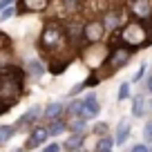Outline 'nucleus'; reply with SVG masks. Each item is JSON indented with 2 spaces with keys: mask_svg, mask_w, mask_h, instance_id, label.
<instances>
[{
  "mask_svg": "<svg viewBox=\"0 0 152 152\" xmlns=\"http://www.w3.org/2000/svg\"><path fill=\"white\" fill-rule=\"evenodd\" d=\"M14 137V125H0V145Z\"/></svg>",
  "mask_w": 152,
  "mask_h": 152,
  "instance_id": "obj_15",
  "label": "nucleus"
},
{
  "mask_svg": "<svg viewBox=\"0 0 152 152\" xmlns=\"http://www.w3.org/2000/svg\"><path fill=\"white\" fill-rule=\"evenodd\" d=\"M67 112H69L74 119H76V116H78V119H83V101H74V103L67 107Z\"/></svg>",
  "mask_w": 152,
  "mask_h": 152,
  "instance_id": "obj_16",
  "label": "nucleus"
},
{
  "mask_svg": "<svg viewBox=\"0 0 152 152\" xmlns=\"http://www.w3.org/2000/svg\"><path fill=\"white\" fill-rule=\"evenodd\" d=\"M150 152H152V148H150Z\"/></svg>",
  "mask_w": 152,
  "mask_h": 152,
  "instance_id": "obj_32",
  "label": "nucleus"
},
{
  "mask_svg": "<svg viewBox=\"0 0 152 152\" xmlns=\"http://www.w3.org/2000/svg\"><path fill=\"white\" fill-rule=\"evenodd\" d=\"M128 61H130V52L125 47H119V49H114V54L110 56V67H112V69H119V67H123Z\"/></svg>",
  "mask_w": 152,
  "mask_h": 152,
  "instance_id": "obj_7",
  "label": "nucleus"
},
{
  "mask_svg": "<svg viewBox=\"0 0 152 152\" xmlns=\"http://www.w3.org/2000/svg\"><path fill=\"white\" fill-rule=\"evenodd\" d=\"M11 5H14V0H0V11L7 9V7H11Z\"/></svg>",
  "mask_w": 152,
  "mask_h": 152,
  "instance_id": "obj_29",
  "label": "nucleus"
},
{
  "mask_svg": "<svg viewBox=\"0 0 152 152\" xmlns=\"http://www.w3.org/2000/svg\"><path fill=\"white\" fill-rule=\"evenodd\" d=\"M47 7V0H23L20 9L23 11H43Z\"/></svg>",
  "mask_w": 152,
  "mask_h": 152,
  "instance_id": "obj_9",
  "label": "nucleus"
},
{
  "mask_svg": "<svg viewBox=\"0 0 152 152\" xmlns=\"http://www.w3.org/2000/svg\"><path fill=\"white\" fill-rule=\"evenodd\" d=\"M130 152H150V150H148V145H143V143H137V145H132Z\"/></svg>",
  "mask_w": 152,
  "mask_h": 152,
  "instance_id": "obj_26",
  "label": "nucleus"
},
{
  "mask_svg": "<svg viewBox=\"0 0 152 152\" xmlns=\"http://www.w3.org/2000/svg\"><path fill=\"white\" fill-rule=\"evenodd\" d=\"M67 128L72 130V132H76V134H81L83 132V128H85V119H74Z\"/></svg>",
  "mask_w": 152,
  "mask_h": 152,
  "instance_id": "obj_18",
  "label": "nucleus"
},
{
  "mask_svg": "<svg viewBox=\"0 0 152 152\" xmlns=\"http://www.w3.org/2000/svg\"><path fill=\"white\" fill-rule=\"evenodd\" d=\"M27 67H29V69H31V74H43V65H40V63H38V61H29L27 63Z\"/></svg>",
  "mask_w": 152,
  "mask_h": 152,
  "instance_id": "obj_20",
  "label": "nucleus"
},
{
  "mask_svg": "<svg viewBox=\"0 0 152 152\" xmlns=\"http://www.w3.org/2000/svg\"><path fill=\"white\" fill-rule=\"evenodd\" d=\"M96 134L105 137V134H107V125H105V123H99V128H96Z\"/></svg>",
  "mask_w": 152,
  "mask_h": 152,
  "instance_id": "obj_27",
  "label": "nucleus"
},
{
  "mask_svg": "<svg viewBox=\"0 0 152 152\" xmlns=\"http://www.w3.org/2000/svg\"><path fill=\"white\" fill-rule=\"evenodd\" d=\"M143 112H145V101H143V96H134L132 114H134V116H143Z\"/></svg>",
  "mask_w": 152,
  "mask_h": 152,
  "instance_id": "obj_12",
  "label": "nucleus"
},
{
  "mask_svg": "<svg viewBox=\"0 0 152 152\" xmlns=\"http://www.w3.org/2000/svg\"><path fill=\"white\" fill-rule=\"evenodd\" d=\"M63 112H65V105H63V103H49L47 107H45L43 116L47 121H56V119H61V116H63Z\"/></svg>",
  "mask_w": 152,
  "mask_h": 152,
  "instance_id": "obj_8",
  "label": "nucleus"
},
{
  "mask_svg": "<svg viewBox=\"0 0 152 152\" xmlns=\"http://www.w3.org/2000/svg\"><path fill=\"white\" fill-rule=\"evenodd\" d=\"M38 114H40V110H38V107H31L27 114H23V119H20V125H27V123H31V121L36 119Z\"/></svg>",
  "mask_w": 152,
  "mask_h": 152,
  "instance_id": "obj_17",
  "label": "nucleus"
},
{
  "mask_svg": "<svg viewBox=\"0 0 152 152\" xmlns=\"http://www.w3.org/2000/svg\"><path fill=\"white\" fill-rule=\"evenodd\" d=\"M47 130H49V137H61V134L67 130V123L61 121V119H56V121H52V125H49Z\"/></svg>",
  "mask_w": 152,
  "mask_h": 152,
  "instance_id": "obj_11",
  "label": "nucleus"
},
{
  "mask_svg": "<svg viewBox=\"0 0 152 152\" xmlns=\"http://www.w3.org/2000/svg\"><path fill=\"white\" fill-rule=\"evenodd\" d=\"M130 11H132L137 18H148V16L152 14L150 0H132V2H130Z\"/></svg>",
  "mask_w": 152,
  "mask_h": 152,
  "instance_id": "obj_6",
  "label": "nucleus"
},
{
  "mask_svg": "<svg viewBox=\"0 0 152 152\" xmlns=\"http://www.w3.org/2000/svg\"><path fill=\"white\" fill-rule=\"evenodd\" d=\"M81 143H83V137H81V134H72V137L69 139H67V141H65V148H67V150H72V152H74V150H78V148H81Z\"/></svg>",
  "mask_w": 152,
  "mask_h": 152,
  "instance_id": "obj_14",
  "label": "nucleus"
},
{
  "mask_svg": "<svg viewBox=\"0 0 152 152\" xmlns=\"http://www.w3.org/2000/svg\"><path fill=\"white\" fill-rule=\"evenodd\" d=\"M43 152H61V145L58 143H49V145L43 148Z\"/></svg>",
  "mask_w": 152,
  "mask_h": 152,
  "instance_id": "obj_22",
  "label": "nucleus"
},
{
  "mask_svg": "<svg viewBox=\"0 0 152 152\" xmlns=\"http://www.w3.org/2000/svg\"><path fill=\"white\" fill-rule=\"evenodd\" d=\"M63 5H65L67 9H74V7H78V0H63Z\"/></svg>",
  "mask_w": 152,
  "mask_h": 152,
  "instance_id": "obj_28",
  "label": "nucleus"
},
{
  "mask_svg": "<svg viewBox=\"0 0 152 152\" xmlns=\"http://www.w3.org/2000/svg\"><path fill=\"white\" fill-rule=\"evenodd\" d=\"M11 16H14V9L7 7V9H2V14H0V20H7V18H11Z\"/></svg>",
  "mask_w": 152,
  "mask_h": 152,
  "instance_id": "obj_23",
  "label": "nucleus"
},
{
  "mask_svg": "<svg viewBox=\"0 0 152 152\" xmlns=\"http://www.w3.org/2000/svg\"><path fill=\"white\" fill-rule=\"evenodd\" d=\"M128 130H130L128 119H123V121L119 123V130H116V139H114V143H123L125 137H128Z\"/></svg>",
  "mask_w": 152,
  "mask_h": 152,
  "instance_id": "obj_13",
  "label": "nucleus"
},
{
  "mask_svg": "<svg viewBox=\"0 0 152 152\" xmlns=\"http://www.w3.org/2000/svg\"><path fill=\"white\" fill-rule=\"evenodd\" d=\"M99 112H101V107H99V101H96V96L94 94H90V96H85L83 99V119H94V116H99Z\"/></svg>",
  "mask_w": 152,
  "mask_h": 152,
  "instance_id": "obj_5",
  "label": "nucleus"
},
{
  "mask_svg": "<svg viewBox=\"0 0 152 152\" xmlns=\"http://www.w3.org/2000/svg\"><path fill=\"white\" fill-rule=\"evenodd\" d=\"M148 90L152 92V76H150V78H148Z\"/></svg>",
  "mask_w": 152,
  "mask_h": 152,
  "instance_id": "obj_30",
  "label": "nucleus"
},
{
  "mask_svg": "<svg viewBox=\"0 0 152 152\" xmlns=\"http://www.w3.org/2000/svg\"><path fill=\"white\" fill-rule=\"evenodd\" d=\"M143 137H145L148 141H152V123H148L145 128H143Z\"/></svg>",
  "mask_w": 152,
  "mask_h": 152,
  "instance_id": "obj_25",
  "label": "nucleus"
},
{
  "mask_svg": "<svg viewBox=\"0 0 152 152\" xmlns=\"http://www.w3.org/2000/svg\"><path fill=\"white\" fill-rule=\"evenodd\" d=\"M103 25H105V29H116V25H119V14H110Z\"/></svg>",
  "mask_w": 152,
  "mask_h": 152,
  "instance_id": "obj_19",
  "label": "nucleus"
},
{
  "mask_svg": "<svg viewBox=\"0 0 152 152\" xmlns=\"http://www.w3.org/2000/svg\"><path fill=\"white\" fill-rule=\"evenodd\" d=\"M128 94H130V83H121V87H119V101H125V99H128Z\"/></svg>",
  "mask_w": 152,
  "mask_h": 152,
  "instance_id": "obj_21",
  "label": "nucleus"
},
{
  "mask_svg": "<svg viewBox=\"0 0 152 152\" xmlns=\"http://www.w3.org/2000/svg\"><path fill=\"white\" fill-rule=\"evenodd\" d=\"M47 139H49V130L45 125H36L31 130V134H29V139H27V148H36L40 143H45Z\"/></svg>",
  "mask_w": 152,
  "mask_h": 152,
  "instance_id": "obj_4",
  "label": "nucleus"
},
{
  "mask_svg": "<svg viewBox=\"0 0 152 152\" xmlns=\"http://www.w3.org/2000/svg\"><path fill=\"white\" fill-rule=\"evenodd\" d=\"M94 152H114V141L110 137H101L99 143L94 145Z\"/></svg>",
  "mask_w": 152,
  "mask_h": 152,
  "instance_id": "obj_10",
  "label": "nucleus"
},
{
  "mask_svg": "<svg viewBox=\"0 0 152 152\" xmlns=\"http://www.w3.org/2000/svg\"><path fill=\"white\" fill-rule=\"evenodd\" d=\"M103 34H105L103 20H92V23H87L85 29H83V36H85L90 43H99L101 38H103Z\"/></svg>",
  "mask_w": 152,
  "mask_h": 152,
  "instance_id": "obj_2",
  "label": "nucleus"
},
{
  "mask_svg": "<svg viewBox=\"0 0 152 152\" xmlns=\"http://www.w3.org/2000/svg\"><path fill=\"white\" fill-rule=\"evenodd\" d=\"M145 29L141 27L139 23H130L128 27L123 29V40L125 43H130V45H141L143 40H145Z\"/></svg>",
  "mask_w": 152,
  "mask_h": 152,
  "instance_id": "obj_1",
  "label": "nucleus"
},
{
  "mask_svg": "<svg viewBox=\"0 0 152 152\" xmlns=\"http://www.w3.org/2000/svg\"><path fill=\"white\" fill-rule=\"evenodd\" d=\"M143 72H145V65H141V67H139V72H137V74H134V76H132V83H137V81H141V78H143Z\"/></svg>",
  "mask_w": 152,
  "mask_h": 152,
  "instance_id": "obj_24",
  "label": "nucleus"
},
{
  "mask_svg": "<svg viewBox=\"0 0 152 152\" xmlns=\"http://www.w3.org/2000/svg\"><path fill=\"white\" fill-rule=\"evenodd\" d=\"M61 38H63V29L58 27V25H49L43 31V36H40V43H43L45 47H56V45L61 43Z\"/></svg>",
  "mask_w": 152,
  "mask_h": 152,
  "instance_id": "obj_3",
  "label": "nucleus"
},
{
  "mask_svg": "<svg viewBox=\"0 0 152 152\" xmlns=\"http://www.w3.org/2000/svg\"><path fill=\"white\" fill-rule=\"evenodd\" d=\"M150 107H152V101H150Z\"/></svg>",
  "mask_w": 152,
  "mask_h": 152,
  "instance_id": "obj_31",
  "label": "nucleus"
}]
</instances>
